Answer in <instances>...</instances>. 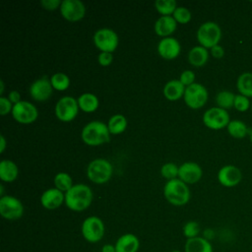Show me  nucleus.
<instances>
[{
  "mask_svg": "<svg viewBox=\"0 0 252 252\" xmlns=\"http://www.w3.org/2000/svg\"><path fill=\"white\" fill-rule=\"evenodd\" d=\"M93 196V191L88 185L75 184L65 193V205L71 211L82 212L90 207Z\"/></svg>",
  "mask_w": 252,
  "mask_h": 252,
  "instance_id": "1",
  "label": "nucleus"
},
{
  "mask_svg": "<svg viewBox=\"0 0 252 252\" xmlns=\"http://www.w3.org/2000/svg\"><path fill=\"white\" fill-rule=\"evenodd\" d=\"M81 138L83 142L89 146H99L109 142L110 132L107 124L94 120L89 122L83 127Z\"/></svg>",
  "mask_w": 252,
  "mask_h": 252,
  "instance_id": "2",
  "label": "nucleus"
},
{
  "mask_svg": "<svg viewBox=\"0 0 252 252\" xmlns=\"http://www.w3.org/2000/svg\"><path fill=\"white\" fill-rule=\"evenodd\" d=\"M163 196L171 205L183 206L190 200V190L185 182L179 178H174L165 183L163 187Z\"/></svg>",
  "mask_w": 252,
  "mask_h": 252,
  "instance_id": "3",
  "label": "nucleus"
},
{
  "mask_svg": "<svg viewBox=\"0 0 252 252\" xmlns=\"http://www.w3.org/2000/svg\"><path fill=\"white\" fill-rule=\"evenodd\" d=\"M113 168L110 161L105 158H94L87 167L88 178L95 184H103L109 181L112 176Z\"/></svg>",
  "mask_w": 252,
  "mask_h": 252,
  "instance_id": "4",
  "label": "nucleus"
},
{
  "mask_svg": "<svg viewBox=\"0 0 252 252\" xmlns=\"http://www.w3.org/2000/svg\"><path fill=\"white\" fill-rule=\"evenodd\" d=\"M196 36L201 46L211 49L215 45L219 44L221 38V30L215 22H205L199 27Z\"/></svg>",
  "mask_w": 252,
  "mask_h": 252,
  "instance_id": "5",
  "label": "nucleus"
},
{
  "mask_svg": "<svg viewBox=\"0 0 252 252\" xmlns=\"http://www.w3.org/2000/svg\"><path fill=\"white\" fill-rule=\"evenodd\" d=\"M209 98V93L205 86L200 83H194L185 88L183 99L187 106L192 109L203 107Z\"/></svg>",
  "mask_w": 252,
  "mask_h": 252,
  "instance_id": "6",
  "label": "nucleus"
},
{
  "mask_svg": "<svg viewBox=\"0 0 252 252\" xmlns=\"http://www.w3.org/2000/svg\"><path fill=\"white\" fill-rule=\"evenodd\" d=\"M83 237L91 243L100 241L104 235V223L98 217L91 216L84 220L82 223Z\"/></svg>",
  "mask_w": 252,
  "mask_h": 252,
  "instance_id": "7",
  "label": "nucleus"
},
{
  "mask_svg": "<svg viewBox=\"0 0 252 252\" xmlns=\"http://www.w3.org/2000/svg\"><path fill=\"white\" fill-rule=\"evenodd\" d=\"M94 43L100 50V52L112 53L116 50L119 38L118 34L109 28H102L97 30L94 34Z\"/></svg>",
  "mask_w": 252,
  "mask_h": 252,
  "instance_id": "8",
  "label": "nucleus"
},
{
  "mask_svg": "<svg viewBox=\"0 0 252 252\" xmlns=\"http://www.w3.org/2000/svg\"><path fill=\"white\" fill-rule=\"evenodd\" d=\"M230 122L227 110L218 106L207 109L203 114V123L212 130H220L226 128Z\"/></svg>",
  "mask_w": 252,
  "mask_h": 252,
  "instance_id": "9",
  "label": "nucleus"
},
{
  "mask_svg": "<svg viewBox=\"0 0 252 252\" xmlns=\"http://www.w3.org/2000/svg\"><path fill=\"white\" fill-rule=\"evenodd\" d=\"M55 115L62 122L74 120L79 112V104L73 96H62L55 104Z\"/></svg>",
  "mask_w": 252,
  "mask_h": 252,
  "instance_id": "10",
  "label": "nucleus"
},
{
  "mask_svg": "<svg viewBox=\"0 0 252 252\" xmlns=\"http://www.w3.org/2000/svg\"><path fill=\"white\" fill-rule=\"evenodd\" d=\"M0 214L8 220H16L24 215V205L16 197L4 195L0 198Z\"/></svg>",
  "mask_w": 252,
  "mask_h": 252,
  "instance_id": "11",
  "label": "nucleus"
},
{
  "mask_svg": "<svg viewBox=\"0 0 252 252\" xmlns=\"http://www.w3.org/2000/svg\"><path fill=\"white\" fill-rule=\"evenodd\" d=\"M11 113L13 118L22 124L32 123L38 116L37 108L28 100H21L14 104Z\"/></svg>",
  "mask_w": 252,
  "mask_h": 252,
  "instance_id": "12",
  "label": "nucleus"
},
{
  "mask_svg": "<svg viewBox=\"0 0 252 252\" xmlns=\"http://www.w3.org/2000/svg\"><path fill=\"white\" fill-rule=\"evenodd\" d=\"M59 10L62 17L69 22H78L86 15V6L80 0H63Z\"/></svg>",
  "mask_w": 252,
  "mask_h": 252,
  "instance_id": "13",
  "label": "nucleus"
},
{
  "mask_svg": "<svg viewBox=\"0 0 252 252\" xmlns=\"http://www.w3.org/2000/svg\"><path fill=\"white\" fill-rule=\"evenodd\" d=\"M53 92V87L51 85L50 79L47 77H41L35 80L30 86V94L36 101L47 100Z\"/></svg>",
  "mask_w": 252,
  "mask_h": 252,
  "instance_id": "14",
  "label": "nucleus"
},
{
  "mask_svg": "<svg viewBox=\"0 0 252 252\" xmlns=\"http://www.w3.org/2000/svg\"><path fill=\"white\" fill-rule=\"evenodd\" d=\"M241 179V170L236 165L226 164L218 171V180L224 187H234L240 183Z\"/></svg>",
  "mask_w": 252,
  "mask_h": 252,
  "instance_id": "15",
  "label": "nucleus"
},
{
  "mask_svg": "<svg viewBox=\"0 0 252 252\" xmlns=\"http://www.w3.org/2000/svg\"><path fill=\"white\" fill-rule=\"evenodd\" d=\"M202 167L194 161H186L178 169V178L186 184L197 183L202 178Z\"/></svg>",
  "mask_w": 252,
  "mask_h": 252,
  "instance_id": "16",
  "label": "nucleus"
},
{
  "mask_svg": "<svg viewBox=\"0 0 252 252\" xmlns=\"http://www.w3.org/2000/svg\"><path fill=\"white\" fill-rule=\"evenodd\" d=\"M158 52L163 59H175L181 52L180 42L172 36L162 37L158 43Z\"/></svg>",
  "mask_w": 252,
  "mask_h": 252,
  "instance_id": "17",
  "label": "nucleus"
},
{
  "mask_svg": "<svg viewBox=\"0 0 252 252\" xmlns=\"http://www.w3.org/2000/svg\"><path fill=\"white\" fill-rule=\"evenodd\" d=\"M65 203V193L57 188L45 190L40 197V204L46 210H55Z\"/></svg>",
  "mask_w": 252,
  "mask_h": 252,
  "instance_id": "18",
  "label": "nucleus"
},
{
  "mask_svg": "<svg viewBox=\"0 0 252 252\" xmlns=\"http://www.w3.org/2000/svg\"><path fill=\"white\" fill-rule=\"evenodd\" d=\"M177 22L172 16H161L155 23V32L162 37H167L176 30Z\"/></svg>",
  "mask_w": 252,
  "mask_h": 252,
  "instance_id": "19",
  "label": "nucleus"
},
{
  "mask_svg": "<svg viewBox=\"0 0 252 252\" xmlns=\"http://www.w3.org/2000/svg\"><path fill=\"white\" fill-rule=\"evenodd\" d=\"M114 246L116 252H137L140 247V240L133 233H125L117 239Z\"/></svg>",
  "mask_w": 252,
  "mask_h": 252,
  "instance_id": "20",
  "label": "nucleus"
},
{
  "mask_svg": "<svg viewBox=\"0 0 252 252\" xmlns=\"http://www.w3.org/2000/svg\"><path fill=\"white\" fill-rule=\"evenodd\" d=\"M185 252H214L213 245L210 240L202 236L189 238L184 245Z\"/></svg>",
  "mask_w": 252,
  "mask_h": 252,
  "instance_id": "21",
  "label": "nucleus"
},
{
  "mask_svg": "<svg viewBox=\"0 0 252 252\" xmlns=\"http://www.w3.org/2000/svg\"><path fill=\"white\" fill-rule=\"evenodd\" d=\"M185 88L186 87L179 80H170L164 85L162 93L165 98L174 101L184 95Z\"/></svg>",
  "mask_w": 252,
  "mask_h": 252,
  "instance_id": "22",
  "label": "nucleus"
},
{
  "mask_svg": "<svg viewBox=\"0 0 252 252\" xmlns=\"http://www.w3.org/2000/svg\"><path fill=\"white\" fill-rule=\"evenodd\" d=\"M209 60V51L207 48L197 45L192 47L188 52V61L195 67L204 66Z\"/></svg>",
  "mask_w": 252,
  "mask_h": 252,
  "instance_id": "23",
  "label": "nucleus"
},
{
  "mask_svg": "<svg viewBox=\"0 0 252 252\" xmlns=\"http://www.w3.org/2000/svg\"><path fill=\"white\" fill-rule=\"evenodd\" d=\"M19 169L17 164L10 159L0 161V178L4 182H13L17 179Z\"/></svg>",
  "mask_w": 252,
  "mask_h": 252,
  "instance_id": "24",
  "label": "nucleus"
},
{
  "mask_svg": "<svg viewBox=\"0 0 252 252\" xmlns=\"http://www.w3.org/2000/svg\"><path fill=\"white\" fill-rule=\"evenodd\" d=\"M77 101L79 104V108L87 113L95 111L99 105L97 96L92 93H84L80 94L77 98Z\"/></svg>",
  "mask_w": 252,
  "mask_h": 252,
  "instance_id": "25",
  "label": "nucleus"
},
{
  "mask_svg": "<svg viewBox=\"0 0 252 252\" xmlns=\"http://www.w3.org/2000/svg\"><path fill=\"white\" fill-rule=\"evenodd\" d=\"M236 89L238 93L247 97H252V73L244 72L236 80Z\"/></svg>",
  "mask_w": 252,
  "mask_h": 252,
  "instance_id": "26",
  "label": "nucleus"
},
{
  "mask_svg": "<svg viewBox=\"0 0 252 252\" xmlns=\"http://www.w3.org/2000/svg\"><path fill=\"white\" fill-rule=\"evenodd\" d=\"M228 134L235 139H243L249 134V128L241 120H230L227 127Z\"/></svg>",
  "mask_w": 252,
  "mask_h": 252,
  "instance_id": "27",
  "label": "nucleus"
},
{
  "mask_svg": "<svg viewBox=\"0 0 252 252\" xmlns=\"http://www.w3.org/2000/svg\"><path fill=\"white\" fill-rule=\"evenodd\" d=\"M107 127L110 134H121L127 128V118L122 114H114L109 118L107 122Z\"/></svg>",
  "mask_w": 252,
  "mask_h": 252,
  "instance_id": "28",
  "label": "nucleus"
},
{
  "mask_svg": "<svg viewBox=\"0 0 252 252\" xmlns=\"http://www.w3.org/2000/svg\"><path fill=\"white\" fill-rule=\"evenodd\" d=\"M235 94L229 91H221L217 94L216 95V103L218 107L222 109H230L233 107L234 104Z\"/></svg>",
  "mask_w": 252,
  "mask_h": 252,
  "instance_id": "29",
  "label": "nucleus"
},
{
  "mask_svg": "<svg viewBox=\"0 0 252 252\" xmlns=\"http://www.w3.org/2000/svg\"><path fill=\"white\" fill-rule=\"evenodd\" d=\"M54 185L55 188L59 189L63 193L67 192L73 186V179L71 175L67 172H58L54 176Z\"/></svg>",
  "mask_w": 252,
  "mask_h": 252,
  "instance_id": "30",
  "label": "nucleus"
},
{
  "mask_svg": "<svg viewBox=\"0 0 252 252\" xmlns=\"http://www.w3.org/2000/svg\"><path fill=\"white\" fill-rule=\"evenodd\" d=\"M50 82L53 89L59 92L66 91L70 87V83H71L70 78L66 74L61 72L53 74L50 78Z\"/></svg>",
  "mask_w": 252,
  "mask_h": 252,
  "instance_id": "31",
  "label": "nucleus"
},
{
  "mask_svg": "<svg viewBox=\"0 0 252 252\" xmlns=\"http://www.w3.org/2000/svg\"><path fill=\"white\" fill-rule=\"evenodd\" d=\"M155 8L162 16H171L177 8V5L174 0H157L155 2Z\"/></svg>",
  "mask_w": 252,
  "mask_h": 252,
  "instance_id": "32",
  "label": "nucleus"
},
{
  "mask_svg": "<svg viewBox=\"0 0 252 252\" xmlns=\"http://www.w3.org/2000/svg\"><path fill=\"white\" fill-rule=\"evenodd\" d=\"M178 169H179V166H177L175 163L166 162L161 166L160 174L165 179L171 180L178 176Z\"/></svg>",
  "mask_w": 252,
  "mask_h": 252,
  "instance_id": "33",
  "label": "nucleus"
},
{
  "mask_svg": "<svg viewBox=\"0 0 252 252\" xmlns=\"http://www.w3.org/2000/svg\"><path fill=\"white\" fill-rule=\"evenodd\" d=\"M174 20L179 24H187L191 21V12L183 6L177 7L172 15Z\"/></svg>",
  "mask_w": 252,
  "mask_h": 252,
  "instance_id": "34",
  "label": "nucleus"
},
{
  "mask_svg": "<svg viewBox=\"0 0 252 252\" xmlns=\"http://www.w3.org/2000/svg\"><path fill=\"white\" fill-rule=\"evenodd\" d=\"M182 229H183V234L187 239L194 238V237L199 236L198 234L200 232V225L197 221L190 220L184 224Z\"/></svg>",
  "mask_w": 252,
  "mask_h": 252,
  "instance_id": "35",
  "label": "nucleus"
},
{
  "mask_svg": "<svg viewBox=\"0 0 252 252\" xmlns=\"http://www.w3.org/2000/svg\"><path fill=\"white\" fill-rule=\"evenodd\" d=\"M233 107L239 112H245L251 107V101L249 100V97L238 94H235Z\"/></svg>",
  "mask_w": 252,
  "mask_h": 252,
  "instance_id": "36",
  "label": "nucleus"
},
{
  "mask_svg": "<svg viewBox=\"0 0 252 252\" xmlns=\"http://www.w3.org/2000/svg\"><path fill=\"white\" fill-rule=\"evenodd\" d=\"M195 73L193 71H190V70H184L181 74H180V77H179V81L185 86V87H188L192 84H194L195 82Z\"/></svg>",
  "mask_w": 252,
  "mask_h": 252,
  "instance_id": "37",
  "label": "nucleus"
},
{
  "mask_svg": "<svg viewBox=\"0 0 252 252\" xmlns=\"http://www.w3.org/2000/svg\"><path fill=\"white\" fill-rule=\"evenodd\" d=\"M13 103L9 100L8 97L6 96H0V114L1 115H6L10 112H12L13 109Z\"/></svg>",
  "mask_w": 252,
  "mask_h": 252,
  "instance_id": "38",
  "label": "nucleus"
},
{
  "mask_svg": "<svg viewBox=\"0 0 252 252\" xmlns=\"http://www.w3.org/2000/svg\"><path fill=\"white\" fill-rule=\"evenodd\" d=\"M112 60H113L112 53H109V52H100L97 57V61L99 65L103 67L109 66L112 63Z\"/></svg>",
  "mask_w": 252,
  "mask_h": 252,
  "instance_id": "39",
  "label": "nucleus"
},
{
  "mask_svg": "<svg viewBox=\"0 0 252 252\" xmlns=\"http://www.w3.org/2000/svg\"><path fill=\"white\" fill-rule=\"evenodd\" d=\"M61 3H62V1H60V0H42L40 2L41 6L44 9L49 10V11H53L57 8H60Z\"/></svg>",
  "mask_w": 252,
  "mask_h": 252,
  "instance_id": "40",
  "label": "nucleus"
},
{
  "mask_svg": "<svg viewBox=\"0 0 252 252\" xmlns=\"http://www.w3.org/2000/svg\"><path fill=\"white\" fill-rule=\"evenodd\" d=\"M210 52H211L212 56H213L214 58H217V59L222 58L223 55H224V49H223V47H222L221 45H220V44H217V45H215L214 47H212V48L210 49Z\"/></svg>",
  "mask_w": 252,
  "mask_h": 252,
  "instance_id": "41",
  "label": "nucleus"
},
{
  "mask_svg": "<svg viewBox=\"0 0 252 252\" xmlns=\"http://www.w3.org/2000/svg\"><path fill=\"white\" fill-rule=\"evenodd\" d=\"M8 98L13 104H16L21 101V94L18 91H11L8 94Z\"/></svg>",
  "mask_w": 252,
  "mask_h": 252,
  "instance_id": "42",
  "label": "nucleus"
},
{
  "mask_svg": "<svg viewBox=\"0 0 252 252\" xmlns=\"http://www.w3.org/2000/svg\"><path fill=\"white\" fill-rule=\"evenodd\" d=\"M6 139H5V137L1 134L0 135V154H3L4 153V151H5V149H6Z\"/></svg>",
  "mask_w": 252,
  "mask_h": 252,
  "instance_id": "43",
  "label": "nucleus"
},
{
  "mask_svg": "<svg viewBox=\"0 0 252 252\" xmlns=\"http://www.w3.org/2000/svg\"><path fill=\"white\" fill-rule=\"evenodd\" d=\"M101 252H116L115 246L111 245V244H105V245H103Z\"/></svg>",
  "mask_w": 252,
  "mask_h": 252,
  "instance_id": "44",
  "label": "nucleus"
},
{
  "mask_svg": "<svg viewBox=\"0 0 252 252\" xmlns=\"http://www.w3.org/2000/svg\"><path fill=\"white\" fill-rule=\"evenodd\" d=\"M214 236H215V233H214V231H213L212 229L208 228V229H206V230L204 231V237H205L206 239L211 240Z\"/></svg>",
  "mask_w": 252,
  "mask_h": 252,
  "instance_id": "45",
  "label": "nucleus"
},
{
  "mask_svg": "<svg viewBox=\"0 0 252 252\" xmlns=\"http://www.w3.org/2000/svg\"><path fill=\"white\" fill-rule=\"evenodd\" d=\"M4 93V82L3 80H0V94H3Z\"/></svg>",
  "mask_w": 252,
  "mask_h": 252,
  "instance_id": "46",
  "label": "nucleus"
},
{
  "mask_svg": "<svg viewBox=\"0 0 252 252\" xmlns=\"http://www.w3.org/2000/svg\"><path fill=\"white\" fill-rule=\"evenodd\" d=\"M248 136H249L250 142H251V144H252V129H250V130H249V134H248Z\"/></svg>",
  "mask_w": 252,
  "mask_h": 252,
  "instance_id": "47",
  "label": "nucleus"
},
{
  "mask_svg": "<svg viewBox=\"0 0 252 252\" xmlns=\"http://www.w3.org/2000/svg\"><path fill=\"white\" fill-rule=\"evenodd\" d=\"M171 252H181V251H179V250H173V251H171Z\"/></svg>",
  "mask_w": 252,
  "mask_h": 252,
  "instance_id": "48",
  "label": "nucleus"
},
{
  "mask_svg": "<svg viewBox=\"0 0 252 252\" xmlns=\"http://www.w3.org/2000/svg\"><path fill=\"white\" fill-rule=\"evenodd\" d=\"M250 108H251V111H252V101H251V107Z\"/></svg>",
  "mask_w": 252,
  "mask_h": 252,
  "instance_id": "49",
  "label": "nucleus"
}]
</instances>
